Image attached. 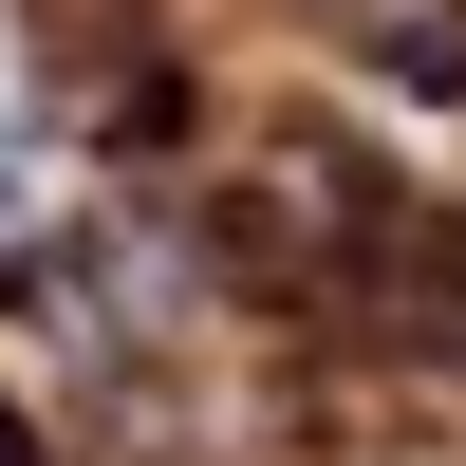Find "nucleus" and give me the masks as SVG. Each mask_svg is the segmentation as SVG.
<instances>
[{
	"instance_id": "obj_2",
	"label": "nucleus",
	"mask_w": 466,
	"mask_h": 466,
	"mask_svg": "<svg viewBox=\"0 0 466 466\" xmlns=\"http://www.w3.org/2000/svg\"><path fill=\"white\" fill-rule=\"evenodd\" d=\"M373 94H466V0H318Z\"/></svg>"
},
{
	"instance_id": "obj_1",
	"label": "nucleus",
	"mask_w": 466,
	"mask_h": 466,
	"mask_svg": "<svg viewBox=\"0 0 466 466\" xmlns=\"http://www.w3.org/2000/svg\"><path fill=\"white\" fill-rule=\"evenodd\" d=\"M37 112L94 131V149H131V131H168V56H149L131 19H75L56 56H37Z\"/></svg>"
},
{
	"instance_id": "obj_3",
	"label": "nucleus",
	"mask_w": 466,
	"mask_h": 466,
	"mask_svg": "<svg viewBox=\"0 0 466 466\" xmlns=\"http://www.w3.org/2000/svg\"><path fill=\"white\" fill-rule=\"evenodd\" d=\"M410 355H448V373H466V243L430 261V318H410Z\"/></svg>"
},
{
	"instance_id": "obj_4",
	"label": "nucleus",
	"mask_w": 466,
	"mask_h": 466,
	"mask_svg": "<svg viewBox=\"0 0 466 466\" xmlns=\"http://www.w3.org/2000/svg\"><path fill=\"white\" fill-rule=\"evenodd\" d=\"M0 466H37V448H19V410H0Z\"/></svg>"
}]
</instances>
